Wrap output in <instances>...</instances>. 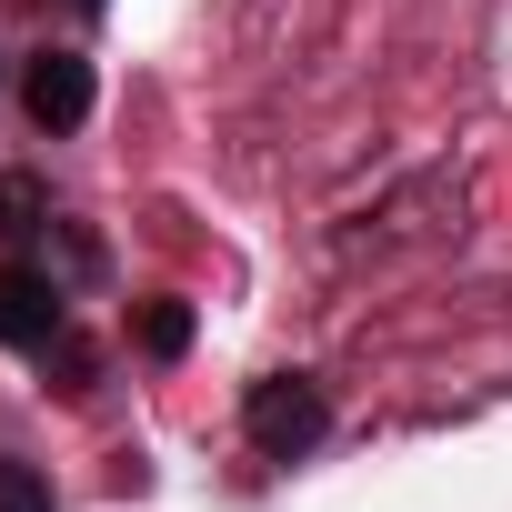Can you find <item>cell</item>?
<instances>
[{"mask_svg": "<svg viewBox=\"0 0 512 512\" xmlns=\"http://www.w3.org/2000/svg\"><path fill=\"white\" fill-rule=\"evenodd\" d=\"M71 322H61V282L31 272V262H0V342L11 352H51Z\"/></svg>", "mask_w": 512, "mask_h": 512, "instance_id": "obj_2", "label": "cell"}, {"mask_svg": "<svg viewBox=\"0 0 512 512\" xmlns=\"http://www.w3.org/2000/svg\"><path fill=\"white\" fill-rule=\"evenodd\" d=\"M141 352H151V362H181V352H191V302H171V292L141 302Z\"/></svg>", "mask_w": 512, "mask_h": 512, "instance_id": "obj_4", "label": "cell"}, {"mask_svg": "<svg viewBox=\"0 0 512 512\" xmlns=\"http://www.w3.org/2000/svg\"><path fill=\"white\" fill-rule=\"evenodd\" d=\"M81 11H101V0H81Z\"/></svg>", "mask_w": 512, "mask_h": 512, "instance_id": "obj_7", "label": "cell"}, {"mask_svg": "<svg viewBox=\"0 0 512 512\" xmlns=\"http://www.w3.org/2000/svg\"><path fill=\"white\" fill-rule=\"evenodd\" d=\"M41 221H51L41 181H21V171H11V181H0V231H41Z\"/></svg>", "mask_w": 512, "mask_h": 512, "instance_id": "obj_5", "label": "cell"}, {"mask_svg": "<svg viewBox=\"0 0 512 512\" xmlns=\"http://www.w3.org/2000/svg\"><path fill=\"white\" fill-rule=\"evenodd\" d=\"M21 101H31L41 131H81V121H91V61H81V51H41V61L21 71Z\"/></svg>", "mask_w": 512, "mask_h": 512, "instance_id": "obj_3", "label": "cell"}, {"mask_svg": "<svg viewBox=\"0 0 512 512\" xmlns=\"http://www.w3.org/2000/svg\"><path fill=\"white\" fill-rule=\"evenodd\" d=\"M0 512H51V482L31 462H0Z\"/></svg>", "mask_w": 512, "mask_h": 512, "instance_id": "obj_6", "label": "cell"}, {"mask_svg": "<svg viewBox=\"0 0 512 512\" xmlns=\"http://www.w3.org/2000/svg\"><path fill=\"white\" fill-rule=\"evenodd\" d=\"M241 432L262 442L272 462H292V452H312V442L332 432V402H322V382H312V372H272V382H251Z\"/></svg>", "mask_w": 512, "mask_h": 512, "instance_id": "obj_1", "label": "cell"}]
</instances>
